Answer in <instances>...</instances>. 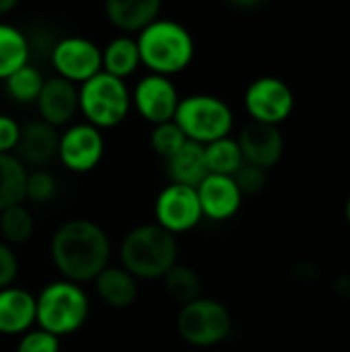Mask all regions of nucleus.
Returning <instances> with one entry per match:
<instances>
[{"label":"nucleus","mask_w":350,"mask_h":352,"mask_svg":"<svg viewBox=\"0 0 350 352\" xmlns=\"http://www.w3.org/2000/svg\"><path fill=\"white\" fill-rule=\"evenodd\" d=\"M50 256L64 280L85 285L93 283L107 266L111 243L103 227L89 219L62 223L50 241Z\"/></svg>","instance_id":"obj_1"},{"label":"nucleus","mask_w":350,"mask_h":352,"mask_svg":"<svg viewBox=\"0 0 350 352\" xmlns=\"http://www.w3.org/2000/svg\"><path fill=\"white\" fill-rule=\"evenodd\" d=\"M120 262L136 280L163 278L177 264V239L157 223L138 225L122 239Z\"/></svg>","instance_id":"obj_2"},{"label":"nucleus","mask_w":350,"mask_h":352,"mask_svg":"<svg viewBox=\"0 0 350 352\" xmlns=\"http://www.w3.org/2000/svg\"><path fill=\"white\" fill-rule=\"evenodd\" d=\"M140 64L151 74L171 76L190 66L194 60L196 43L188 27L173 19H157L136 35Z\"/></svg>","instance_id":"obj_3"},{"label":"nucleus","mask_w":350,"mask_h":352,"mask_svg":"<svg viewBox=\"0 0 350 352\" xmlns=\"http://www.w3.org/2000/svg\"><path fill=\"white\" fill-rule=\"evenodd\" d=\"M89 297L83 285L54 280L35 297V324L39 330L62 338L78 332L89 318Z\"/></svg>","instance_id":"obj_4"},{"label":"nucleus","mask_w":350,"mask_h":352,"mask_svg":"<svg viewBox=\"0 0 350 352\" xmlns=\"http://www.w3.org/2000/svg\"><path fill=\"white\" fill-rule=\"evenodd\" d=\"M132 109V93L126 80L99 72L78 87V111L87 124L103 130L122 124Z\"/></svg>","instance_id":"obj_5"},{"label":"nucleus","mask_w":350,"mask_h":352,"mask_svg":"<svg viewBox=\"0 0 350 352\" xmlns=\"http://www.w3.org/2000/svg\"><path fill=\"white\" fill-rule=\"evenodd\" d=\"M173 122L190 142L206 146L229 136L233 128V111L221 97L188 95L179 99Z\"/></svg>","instance_id":"obj_6"},{"label":"nucleus","mask_w":350,"mask_h":352,"mask_svg":"<svg viewBox=\"0 0 350 352\" xmlns=\"http://www.w3.org/2000/svg\"><path fill=\"white\" fill-rule=\"evenodd\" d=\"M177 334L192 346H215L223 342L233 328L229 309L215 301L200 297L198 301L184 305L177 314Z\"/></svg>","instance_id":"obj_7"},{"label":"nucleus","mask_w":350,"mask_h":352,"mask_svg":"<svg viewBox=\"0 0 350 352\" xmlns=\"http://www.w3.org/2000/svg\"><path fill=\"white\" fill-rule=\"evenodd\" d=\"M243 103L252 122L278 126L291 116L295 97L285 80L276 76H260L245 89Z\"/></svg>","instance_id":"obj_8"},{"label":"nucleus","mask_w":350,"mask_h":352,"mask_svg":"<svg viewBox=\"0 0 350 352\" xmlns=\"http://www.w3.org/2000/svg\"><path fill=\"white\" fill-rule=\"evenodd\" d=\"M52 66L56 76L76 85L101 72V47L80 35H68L52 47Z\"/></svg>","instance_id":"obj_9"},{"label":"nucleus","mask_w":350,"mask_h":352,"mask_svg":"<svg viewBox=\"0 0 350 352\" xmlns=\"http://www.w3.org/2000/svg\"><path fill=\"white\" fill-rule=\"evenodd\" d=\"M202 221L196 188L167 184L155 200V223L171 235L188 233Z\"/></svg>","instance_id":"obj_10"},{"label":"nucleus","mask_w":350,"mask_h":352,"mask_svg":"<svg viewBox=\"0 0 350 352\" xmlns=\"http://www.w3.org/2000/svg\"><path fill=\"white\" fill-rule=\"evenodd\" d=\"M105 153V140L99 128L83 122L72 124L60 134L58 142V159L60 163L74 173L93 171Z\"/></svg>","instance_id":"obj_11"},{"label":"nucleus","mask_w":350,"mask_h":352,"mask_svg":"<svg viewBox=\"0 0 350 352\" xmlns=\"http://www.w3.org/2000/svg\"><path fill=\"white\" fill-rule=\"evenodd\" d=\"M179 99L182 97L171 78L159 74L142 76L132 91V107L153 126L173 122Z\"/></svg>","instance_id":"obj_12"},{"label":"nucleus","mask_w":350,"mask_h":352,"mask_svg":"<svg viewBox=\"0 0 350 352\" xmlns=\"http://www.w3.org/2000/svg\"><path fill=\"white\" fill-rule=\"evenodd\" d=\"M243 163L270 169L274 167L283 153H285V138L278 130V126L262 124V122H250L243 126L239 138H237Z\"/></svg>","instance_id":"obj_13"},{"label":"nucleus","mask_w":350,"mask_h":352,"mask_svg":"<svg viewBox=\"0 0 350 352\" xmlns=\"http://www.w3.org/2000/svg\"><path fill=\"white\" fill-rule=\"evenodd\" d=\"M202 219L210 221H229L231 217L237 214L241 206V192L237 190L233 177L227 175H212L208 173L196 188Z\"/></svg>","instance_id":"obj_14"},{"label":"nucleus","mask_w":350,"mask_h":352,"mask_svg":"<svg viewBox=\"0 0 350 352\" xmlns=\"http://www.w3.org/2000/svg\"><path fill=\"white\" fill-rule=\"evenodd\" d=\"M35 105L41 122L54 128L66 126L78 111V87L60 76L45 78Z\"/></svg>","instance_id":"obj_15"},{"label":"nucleus","mask_w":350,"mask_h":352,"mask_svg":"<svg viewBox=\"0 0 350 352\" xmlns=\"http://www.w3.org/2000/svg\"><path fill=\"white\" fill-rule=\"evenodd\" d=\"M35 326V295L8 287L0 291V334L23 336Z\"/></svg>","instance_id":"obj_16"},{"label":"nucleus","mask_w":350,"mask_h":352,"mask_svg":"<svg viewBox=\"0 0 350 352\" xmlns=\"http://www.w3.org/2000/svg\"><path fill=\"white\" fill-rule=\"evenodd\" d=\"M58 142H60V132L58 128L35 120L25 126H21V138L17 144L19 159L23 163L43 167L52 159L58 157Z\"/></svg>","instance_id":"obj_17"},{"label":"nucleus","mask_w":350,"mask_h":352,"mask_svg":"<svg viewBox=\"0 0 350 352\" xmlns=\"http://www.w3.org/2000/svg\"><path fill=\"white\" fill-rule=\"evenodd\" d=\"M161 8L159 0H107L105 14L116 29L124 31V35H138L159 19Z\"/></svg>","instance_id":"obj_18"},{"label":"nucleus","mask_w":350,"mask_h":352,"mask_svg":"<svg viewBox=\"0 0 350 352\" xmlns=\"http://www.w3.org/2000/svg\"><path fill=\"white\" fill-rule=\"evenodd\" d=\"M95 293L103 303L116 309L130 307L138 297L136 278L122 266H107L95 280Z\"/></svg>","instance_id":"obj_19"},{"label":"nucleus","mask_w":350,"mask_h":352,"mask_svg":"<svg viewBox=\"0 0 350 352\" xmlns=\"http://www.w3.org/2000/svg\"><path fill=\"white\" fill-rule=\"evenodd\" d=\"M167 173L171 177V184L198 188V184L208 175L206 161H204V146L188 140L167 161Z\"/></svg>","instance_id":"obj_20"},{"label":"nucleus","mask_w":350,"mask_h":352,"mask_svg":"<svg viewBox=\"0 0 350 352\" xmlns=\"http://www.w3.org/2000/svg\"><path fill=\"white\" fill-rule=\"evenodd\" d=\"M140 66V54L134 35H118L101 50V70L116 76L128 78Z\"/></svg>","instance_id":"obj_21"},{"label":"nucleus","mask_w":350,"mask_h":352,"mask_svg":"<svg viewBox=\"0 0 350 352\" xmlns=\"http://www.w3.org/2000/svg\"><path fill=\"white\" fill-rule=\"evenodd\" d=\"M29 64V41L21 29L0 21V80Z\"/></svg>","instance_id":"obj_22"},{"label":"nucleus","mask_w":350,"mask_h":352,"mask_svg":"<svg viewBox=\"0 0 350 352\" xmlns=\"http://www.w3.org/2000/svg\"><path fill=\"white\" fill-rule=\"evenodd\" d=\"M27 167L17 155H0V212L23 204Z\"/></svg>","instance_id":"obj_23"},{"label":"nucleus","mask_w":350,"mask_h":352,"mask_svg":"<svg viewBox=\"0 0 350 352\" xmlns=\"http://www.w3.org/2000/svg\"><path fill=\"white\" fill-rule=\"evenodd\" d=\"M204 161H206L208 173H212V175H227V177H233L235 171L243 165V157H241L239 144L231 136L206 144L204 146Z\"/></svg>","instance_id":"obj_24"},{"label":"nucleus","mask_w":350,"mask_h":352,"mask_svg":"<svg viewBox=\"0 0 350 352\" xmlns=\"http://www.w3.org/2000/svg\"><path fill=\"white\" fill-rule=\"evenodd\" d=\"M165 289L169 293V297L173 301H177L182 307L190 305L194 301H198L202 297V280L196 274V270H192L186 264H175L165 276H163Z\"/></svg>","instance_id":"obj_25"},{"label":"nucleus","mask_w":350,"mask_h":352,"mask_svg":"<svg viewBox=\"0 0 350 352\" xmlns=\"http://www.w3.org/2000/svg\"><path fill=\"white\" fill-rule=\"evenodd\" d=\"M43 76L41 72L31 66V64H25L23 68H19L17 72H12L8 78H4V89L8 93V97L17 103H35L39 93H41V87H43Z\"/></svg>","instance_id":"obj_26"},{"label":"nucleus","mask_w":350,"mask_h":352,"mask_svg":"<svg viewBox=\"0 0 350 352\" xmlns=\"http://www.w3.org/2000/svg\"><path fill=\"white\" fill-rule=\"evenodd\" d=\"M35 231V221L29 212V208H25L23 204L10 206L6 210L0 212V233H2V241L12 245H21L25 241L31 239Z\"/></svg>","instance_id":"obj_27"},{"label":"nucleus","mask_w":350,"mask_h":352,"mask_svg":"<svg viewBox=\"0 0 350 352\" xmlns=\"http://www.w3.org/2000/svg\"><path fill=\"white\" fill-rule=\"evenodd\" d=\"M186 142H188V138L184 136V132L179 130V126L175 122L159 124L151 132V148L165 161H169Z\"/></svg>","instance_id":"obj_28"},{"label":"nucleus","mask_w":350,"mask_h":352,"mask_svg":"<svg viewBox=\"0 0 350 352\" xmlns=\"http://www.w3.org/2000/svg\"><path fill=\"white\" fill-rule=\"evenodd\" d=\"M56 194H58V182L50 171L35 169V171L27 173L25 198H29L35 204H45V202L54 200Z\"/></svg>","instance_id":"obj_29"},{"label":"nucleus","mask_w":350,"mask_h":352,"mask_svg":"<svg viewBox=\"0 0 350 352\" xmlns=\"http://www.w3.org/2000/svg\"><path fill=\"white\" fill-rule=\"evenodd\" d=\"M17 352H60V338L39 328H31L19 338Z\"/></svg>","instance_id":"obj_30"},{"label":"nucleus","mask_w":350,"mask_h":352,"mask_svg":"<svg viewBox=\"0 0 350 352\" xmlns=\"http://www.w3.org/2000/svg\"><path fill=\"white\" fill-rule=\"evenodd\" d=\"M233 182H235L237 190L241 192V196H245V194L252 196V194H258V192L264 190V186H266V171L260 169V167H254V165L243 163L235 171Z\"/></svg>","instance_id":"obj_31"},{"label":"nucleus","mask_w":350,"mask_h":352,"mask_svg":"<svg viewBox=\"0 0 350 352\" xmlns=\"http://www.w3.org/2000/svg\"><path fill=\"white\" fill-rule=\"evenodd\" d=\"M19 274V258L14 250L0 239V291L12 287Z\"/></svg>","instance_id":"obj_32"},{"label":"nucleus","mask_w":350,"mask_h":352,"mask_svg":"<svg viewBox=\"0 0 350 352\" xmlns=\"http://www.w3.org/2000/svg\"><path fill=\"white\" fill-rule=\"evenodd\" d=\"M19 138H21V124L10 116L0 113V155H14Z\"/></svg>","instance_id":"obj_33"},{"label":"nucleus","mask_w":350,"mask_h":352,"mask_svg":"<svg viewBox=\"0 0 350 352\" xmlns=\"http://www.w3.org/2000/svg\"><path fill=\"white\" fill-rule=\"evenodd\" d=\"M336 291H338L342 297L350 299V276H340V278L336 280Z\"/></svg>","instance_id":"obj_34"},{"label":"nucleus","mask_w":350,"mask_h":352,"mask_svg":"<svg viewBox=\"0 0 350 352\" xmlns=\"http://www.w3.org/2000/svg\"><path fill=\"white\" fill-rule=\"evenodd\" d=\"M17 6V0H0V16L8 14Z\"/></svg>","instance_id":"obj_35"},{"label":"nucleus","mask_w":350,"mask_h":352,"mask_svg":"<svg viewBox=\"0 0 350 352\" xmlns=\"http://www.w3.org/2000/svg\"><path fill=\"white\" fill-rule=\"evenodd\" d=\"M347 219H349V223H350V198H349V202H347Z\"/></svg>","instance_id":"obj_36"}]
</instances>
